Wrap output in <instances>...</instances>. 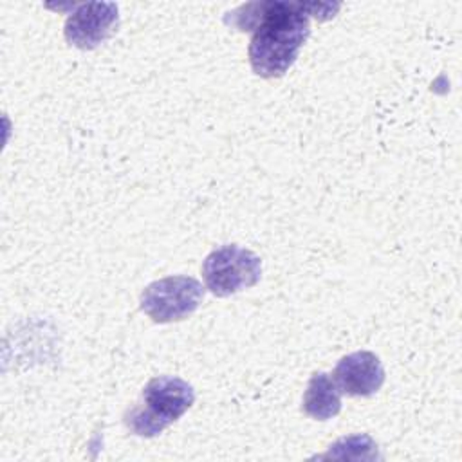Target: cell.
<instances>
[{"instance_id":"cell-5","label":"cell","mask_w":462,"mask_h":462,"mask_svg":"<svg viewBox=\"0 0 462 462\" xmlns=\"http://www.w3.org/2000/svg\"><path fill=\"white\" fill-rule=\"evenodd\" d=\"M119 23L117 5L114 2H87L78 5L65 20V40L90 51L108 40Z\"/></svg>"},{"instance_id":"cell-4","label":"cell","mask_w":462,"mask_h":462,"mask_svg":"<svg viewBox=\"0 0 462 462\" xmlns=\"http://www.w3.org/2000/svg\"><path fill=\"white\" fill-rule=\"evenodd\" d=\"M204 298V287L191 276H166L141 292V310L155 323H173L191 316Z\"/></svg>"},{"instance_id":"cell-2","label":"cell","mask_w":462,"mask_h":462,"mask_svg":"<svg viewBox=\"0 0 462 462\" xmlns=\"http://www.w3.org/2000/svg\"><path fill=\"white\" fill-rule=\"evenodd\" d=\"M195 402L191 384L173 375H159L146 383L141 404L125 413L126 428L139 437H155L182 417Z\"/></svg>"},{"instance_id":"cell-7","label":"cell","mask_w":462,"mask_h":462,"mask_svg":"<svg viewBox=\"0 0 462 462\" xmlns=\"http://www.w3.org/2000/svg\"><path fill=\"white\" fill-rule=\"evenodd\" d=\"M301 410L316 420H328L341 411V392L328 374H312L303 393Z\"/></svg>"},{"instance_id":"cell-1","label":"cell","mask_w":462,"mask_h":462,"mask_svg":"<svg viewBox=\"0 0 462 462\" xmlns=\"http://www.w3.org/2000/svg\"><path fill=\"white\" fill-rule=\"evenodd\" d=\"M339 4L325 2H251L227 13L224 22L238 31H253L249 63L260 78H280L296 61L310 34L309 18L328 20Z\"/></svg>"},{"instance_id":"cell-3","label":"cell","mask_w":462,"mask_h":462,"mask_svg":"<svg viewBox=\"0 0 462 462\" xmlns=\"http://www.w3.org/2000/svg\"><path fill=\"white\" fill-rule=\"evenodd\" d=\"M262 276V260L251 249L226 244L213 249L202 262L206 289L226 298L242 289L253 287Z\"/></svg>"},{"instance_id":"cell-6","label":"cell","mask_w":462,"mask_h":462,"mask_svg":"<svg viewBox=\"0 0 462 462\" xmlns=\"http://www.w3.org/2000/svg\"><path fill=\"white\" fill-rule=\"evenodd\" d=\"M381 359L370 350H357L341 357L332 372L339 392L352 397H370L384 383Z\"/></svg>"}]
</instances>
